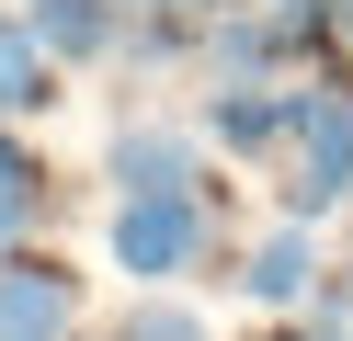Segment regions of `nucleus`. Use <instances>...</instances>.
I'll return each instance as SVG.
<instances>
[{
  "label": "nucleus",
  "instance_id": "1",
  "mask_svg": "<svg viewBox=\"0 0 353 341\" xmlns=\"http://www.w3.org/2000/svg\"><path fill=\"white\" fill-rule=\"evenodd\" d=\"M216 216L205 194H114V273H137V296H171L183 273H205Z\"/></svg>",
  "mask_w": 353,
  "mask_h": 341
},
{
  "label": "nucleus",
  "instance_id": "2",
  "mask_svg": "<svg viewBox=\"0 0 353 341\" xmlns=\"http://www.w3.org/2000/svg\"><path fill=\"white\" fill-rule=\"evenodd\" d=\"M285 91H296V125H285V148H296L285 227H307V216H330L353 194V91L342 80H285Z\"/></svg>",
  "mask_w": 353,
  "mask_h": 341
},
{
  "label": "nucleus",
  "instance_id": "3",
  "mask_svg": "<svg viewBox=\"0 0 353 341\" xmlns=\"http://www.w3.org/2000/svg\"><path fill=\"white\" fill-rule=\"evenodd\" d=\"M0 341H80V273L46 250L0 262Z\"/></svg>",
  "mask_w": 353,
  "mask_h": 341
},
{
  "label": "nucleus",
  "instance_id": "4",
  "mask_svg": "<svg viewBox=\"0 0 353 341\" xmlns=\"http://www.w3.org/2000/svg\"><path fill=\"white\" fill-rule=\"evenodd\" d=\"M239 296H251V307H307V296H319V239H307V227L251 239L239 250Z\"/></svg>",
  "mask_w": 353,
  "mask_h": 341
},
{
  "label": "nucleus",
  "instance_id": "5",
  "mask_svg": "<svg viewBox=\"0 0 353 341\" xmlns=\"http://www.w3.org/2000/svg\"><path fill=\"white\" fill-rule=\"evenodd\" d=\"M114 182L125 194H205V159L183 125H125L114 136Z\"/></svg>",
  "mask_w": 353,
  "mask_h": 341
},
{
  "label": "nucleus",
  "instance_id": "6",
  "mask_svg": "<svg viewBox=\"0 0 353 341\" xmlns=\"http://www.w3.org/2000/svg\"><path fill=\"white\" fill-rule=\"evenodd\" d=\"M34 45H46L57 68H80V57H114L125 45V0H34Z\"/></svg>",
  "mask_w": 353,
  "mask_h": 341
},
{
  "label": "nucleus",
  "instance_id": "7",
  "mask_svg": "<svg viewBox=\"0 0 353 341\" xmlns=\"http://www.w3.org/2000/svg\"><path fill=\"white\" fill-rule=\"evenodd\" d=\"M285 125H296V91H285V80H251V91H216V103H205V136L239 148V159L285 148Z\"/></svg>",
  "mask_w": 353,
  "mask_h": 341
},
{
  "label": "nucleus",
  "instance_id": "8",
  "mask_svg": "<svg viewBox=\"0 0 353 341\" xmlns=\"http://www.w3.org/2000/svg\"><path fill=\"white\" fill-rule=\"evenodd\" d=\"M46 103H57V57L34 45L23 12H0V125L12 114H46Z\"/></svg>",
  "mask_w": 353,
  "mask_h": 341
},
{
  "label": "nucleus",
  "instance_id": "9",
  "mask_svg": "<svg viewBox=\"0 0 353 341\" xmlns=\"http://www.w3.org/2000/svg\"><path fill=\"white\" fill-rule=\"evenodd\" d=\"M34 205H46V159L0 125V227H34Z\"/></svg>",
  "mask_w": 353,
  "mask_h": 341
},
{
  "label": "nucleus",
  "instance_id": "10",
  "mask_svg": "<svg viewBox=\"0 0 353 341\" xmlns=\"http://www.w3.org/2000/svg\"><path fill=\"white\" fill-rule=\"evenodd\" d=\"M114 341H216V330H205V318L183 307V296H137V307H125V330H114Z\"/></svg>",
  "mask_w": 353,
  "mask_h": 341
},
{
  "label": "nucleus",
  "instance_id": "11",
  "mask_svg": "<svg viewBox=\"0 0 353 341\" xmlns=\"http://www.w3.org/2000/svg\"><path fill=\"white\" fill-rule=\"evenodd\" d=\"M125 12H148V23H194V12H228V0H125Z\"/></svg>",
  "mask_w": 353,
  "mask_h": 341
},
{
  "label": "nucleus",
  "instance_id": "12",
  "mask_svg": "<svg viewBox=\"0 0 353 341\" xmlns=\"http://www.w3.org/2000/svg\"><path fill=\"white\" fill-rule=\"evenodd\" d=\"M251 12H274V0H251Z\"/></svg>",
  "mask_w": 353,
  "mask_h": 341
},
{
  "label": "nucleus",
  "instance_id": "13",
  "mask_svg": "<svg viewBox=\"0 0 353 341\" xmlns=\"http://www.w3.org/2000/svg\"><path fill=\"white\" fill-rule=\"evenodd\" d=\"M23 12H34V0H23Z\"/></svg>",
  "mask_w": 353,
  "mask_h": 341
},
{
  "label": "nucleus",
  "instance_id": "14",
  "mask_svg": "<svg viewBox=\"0 0 353 341\" xmlns=\"http://www.w3.org/2000/svg\"><path fill=\"white\" fill-rule=\"evenodd\" d=\"M80 341H92V330H80Z\"/></svg>",
  "mask_w": 353,
  "mask_h": 341
},
{
  "label": "nucleus",
  "instance_id": "15",
  "mask_svg": "<svg viewBox=\"0 0 353 341\" xmlns=\"http://www.w3.org/2000/svg\"><path fill=\"white\" fill-rule=\"evenodd\" d=\"M342 341H353V330H342Z\"/></svg>",
  "mask_w": 353,
  "mask_h": 341
}]
</instances>
